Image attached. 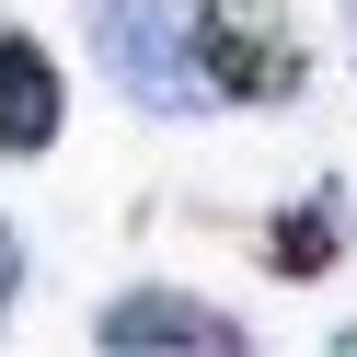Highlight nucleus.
I'll return each mask as SVG.
<instances>
[{
  "mask_svg": "<svg viewBox=\"0 0 357 357\" xmlns=\"http://www.w3.org/2000/svg\"><path fill=\"white\" fill-rule=\"evenodd\" d=\"M323 357H357V323H346V334H334V346H323Z\"/></svg>",
  "mask_w": 357,
  "mask_h": 357,
  "instance_id": "obj_7",
  "label": "nucleus"
},
{
  "mask_svg": "<svg viewBox=\"0 0 357 357\" xmlns=\"http://www.w3.org/2000/svg\"><path fill=\"white\" fill-rule=\"evenodd\" d=\"M81 47L139 116H208V58H196V0H81Z\"/></svg>",
  "mask_w": 357,
  "mask_h": 357,
  "instance_id": "obj_1",
  "label": "nucleus"
},
{
  "mask_svg": "<svg viewBox=\"0 0 357 357\" xmlns=\"http://www.w3.org/2000/svg\"><path fill=\"white\" fill-rule=\"evenodd\" d=\"M70 127V81L24 24H0V162H47Z\"/></svg>",
  "mask_w": 357,
  "mask_h": 357,
  "instance_id": "obj_4",
  "label": "nucleus"
},
{
  "mask_svg": "<svg viewBox=\"0 0 357 357\" xmlns=\"http://www.w3.org/2000/svg\"><path fill=\"white\" fill-rule=\"evenodd\" d=\"M196 58H208L219 104H288L300 93V35L277 24V0H196Z\"/></svg>",
  "mask_w": 357,
  "mask_h": 357,
  "instance_id": "obj_3",
  "label": "nucleus"
},
{
  "mask_svg": "<svg viewBox=\"0 0 357 357\" xmlns=\"http://www.w3.org/2000/svg\"><path fill=\"white\" fill-rule=\"evenodd\" d=\"M254 265L265 277H288V288H311V277H334V265H346V196H300V208H277L254 231Z\"/></svg>",
  "mask_w": 357,
  "mask_h": 357,
  "instance_id": "obj_5",
  "label": "nucleus"
},
{
  "mask_svg": "<svg viewBox=\"0 0 357 357\" xmlns=\"http://www.w3.org/2000/svg\"><path fill=\"white\" fill-rule=\"evenodd\" d=\"M12 300H24V242H12V219H0V323H12Z\"/></svg>",
  "mask_w": 357,
  "mask_h": 357,
  "instance_id": "obj_6",
  "label": "nucleus"
},
{
  "mask_svg": "<svg viewBox=\"0 0 357 357\" xmlns=\"http://www.w3.org/2000/svg\"><path fill=\"white\" fill-rule=\"evenodd\" d=\"M93 346L104 357H254V323L196 288H116L93 311Z\"/></svg>",
  "mask_w": 357,
  "mask_h": 357,
  "instance_id": "obj_2",
  "label": "nucleus"
}]
</instances>
